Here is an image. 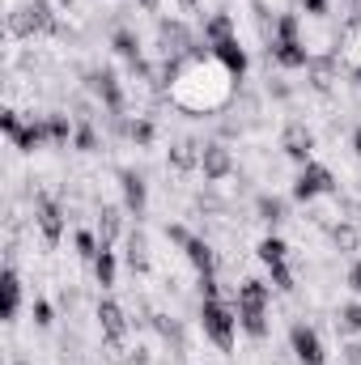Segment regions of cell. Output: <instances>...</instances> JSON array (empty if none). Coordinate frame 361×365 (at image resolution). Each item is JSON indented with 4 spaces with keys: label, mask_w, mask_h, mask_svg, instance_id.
<instances>
[{
    "label": "cell",
    "mask_w": 361,
    "mask_h": 365,
    "mask_svg": "<svg viewBox=\"0 0 361 365\" xmlns=\"http://www.w3.org/2000/svg\"><path fill=\"white\" fill-rule=\"evenodd\" d=\"M0 128H4V136H9V140H17V136H21V128H26V123H21V119H17V110H4V115H0Z\"/></svg>",
    "instance_id": "cell-35"
},
{
    "label": "cell",
    "mask_w": 361,
    "mask_h": 365,
    "mask_svg": "<svg viewBox=\"0 0 361 365\" xmlns=\"http://www.w3.org/2000/svg\"><path fill=\"white\" fill-rule=\"evenodd\" d=\"M123 242H128V255H123V259H128V268L145 276V272H149V242H145V230H132Z\"/></svg>",
    "instance_id": "cell-20"
},
{
    "label": "cell",
    "mask_w": 361,
    "mask_h": 365,
    "mask_svg": "<svg viewBox=\"0 0 361 365\" xmlns=\"http://www.w3.org/2000/svg\"><path fill=\"white\" fill-rule=\"evenodd\" d=\"M136 4H141L145 13H158V4H162V0H136Z\"/></svg>",
    "instance_id": "cell-42"
},
{
    "label": "cell",
    "mask_w": 361,
    "mask_h": 365,
    "mask_svg": "<svg viewBox=\"0 0 361 365\" xmlns=\"http://www.w3.org/2000/svg\"><path fill=\"white\" fill-rule=\"evenodd\" d=\"M200 170H204V179L208 182H221L234 175V153L225 149V145H204V153H200Z\"/></svg>",
    "instance_id": "cell-9"
},
{
    "label": "cell",
    "mask_w": 361,
    "mask_h": 365,
    "mask_svg": "<svg viewBox=\"0 0 361 365\" xmlns=\"http://www.w3.org/2000/svg\"><path fill=\"white\" fill-rule=\"evenodd\" d=\"M30 314H34V323H39V327H51V323H56V319H51V306H47L43 297H34V306H30Z\"/></svg>",
    "instance_id": "cell-37"
},
{
    "label": "cell",
    "mask_w": 361,
    "mask_h": 365,
    "mask_svg": "<svg viewBox=\"0 0 361 365\" xmlns=\"http://www.w3.org/2000/svg\"><path fill=\"white\" fill-rule=\"evenodd\" d=\"M115 272H119L115 251H111V247H106V251H98V259H93V280H98L102 289H111V284H115Z\"/></svg>",
    "instance_id": "cell-24"
},
{
    "label": "cell",
    "mask_w": 361,
    "mask_h": 365,
    "mask_svg": "<svg viewBox=\"0 0 361 365\" xmlns=\"http://www.w3.org/2000/svg\"><path fill=\"white\" fill-rule=\"evenodd\" d=\"M289 344H293V357H298L302 365H327L323 340H319V331H315V327L293 323V327H289Z\"/></svg>",
    "instance_id": "cell-7"
},
{
    "label": "cell",
    "mask_w": 361,
    "mask_h": 365,
    "mask_svg": "<svg viewBox=\"0 0 361 365\" xmlns=\"http://www.w3.org/2000/svg\"><path fill=\"white\" fill-rule=\"evenodd\" d=\"M340 331H345V336H361V302H353V306L340 310Z\"/></svg>",
    "instance_id": "cell-32"
},
{
    "label": "cell",
    "mask_w": 361,
    "mask_h": 365,
    "mask_svg": "<svg viewBox=\"0 0 361 365\" xmlns=\"http://www.w3.org/2000/svg\"><path fill=\"white\" fill-rule=\"evenodd\" d=\"M353 86H357V90H361V73H353Z\"/></svg>",
    "instance_id": "cell-43"
},
{
    "label": "cell",
    "mask_w": 361,
    "mask_h": 365,
    "mask_svg": "<svg viewBox=\"0 0 361 365\" xmlns=\"http://www.w3.org/2000/svg\"><path fill=\"white\" fill-rule=\"evenodd\" d=\"M268 56L280 68H310V60H315L302 38H276V43H268Z\"/></svg>",
    "instance_id": "cell-8"
},
{
    "label": "cell",
    "mask_w": 361,
    "mask_h": 365,
    "mask_svg": "<svg viewBox=\"0 0 361 365\" xmlns=\"http://www.w3.org/2000/svg\"><path fill=\"white\" fill-rule=\"evenodd\" d=\"M200 327H204V336H208L221 353H234V336H238V310H234V306H225L221 297L204 302V306H200Z\"/></svg>",
    "instance_id": "cell-1"
},
{
    "label": "cell",
    "mask_w": 361,
    "mask_h": 365,
    "mask_svg": "<svg viewBox=\"0 0 361 365\" xmlns=\"http://www.w3.org/2000/svg\"><path fill=\"white\" fill-rule=\"evenodd\" d=\"M213 60H217L230 77H238V81H243V73H247V51H243V43H238V38L217 43V47H213Z\"/></svg>",
    "instance_id": "cell-13"
},
{
    "label": "cell",
    "mask_w": 361,
    "mask_h": 365,
    "mask_svg": "<svg viewBox=\"0 0 361 365\" xmlns=\"http://www.w3.org/2000/svg\"><path fill=\"white\" fill-rule=\"evenodd\" d=\"M332 242H336L340 251H357L361 247V230L357 225H349V221H340V225L332 230Z\"/></svg>",
    "instance_id": "cell-29"
},
{
    "label": "cell",
    "mask_w": 361,
    "mask_h": 365,
    "mask_svg": "<svg viewBox=\"0 0 361 365\" xmlns=\"http://www.w3.org/2000/svg\"><path fill=\"white\" fill-rule=\"evenodd\" d=\"M86 90L98 93V102L106 106V115H123V90H119L115 68H90L86 73Z\"/></svg>",
    "instance_id": "cell-5"
},
{
    "label": "cell",
    "mask_w": 361,
    "mask_h": 365,
    "mask_svg": "<svg viewBox=\"0 0 361 365\" xmlns=\"http://www.w3.org/2000/svg\"><path fill=\"white\" fill-rule=\"evenodd\" d=\"M47 132H51V145H68V140L77 136L73 119H68V115H60V110H51V115H47Z\"/></svg>",
    "instance_id": "cell-25"
},
{
    "label": "cell",
    "mask_w": 361,
    "mask_h": 365,
    "mask_svg": "<svg viewBox=\"0 0 361 365\" xmlns=\"http://www.w3.org/2000/svg\"><path fill=\"white\" fill-rule=\"evenodd\" d=\"M260 259H264L268 268H272V264H285V259H289V247H285L276 234H268V238L260 242Z\"/></svg>",
    "instance_id": "cell-28"
},
{
    "label": "cell",
    "mask_w": 361,
    "mask_h": 365,
    "mask_svg": "<svg viewBox=\"0 0 361 365\" xmlns=\"http://www.w3.org/2000/svg\"><path fill=\"white\" fill-rule=\"evenodd\" d=\"M336 47H345V64H349L353 73H361V17H349V21H345Z\"/></svg>",
    "instance_id": "cell-17"
},
{
    "label": "cell",
    "mask_w": 361,
    "mask_h": 365,
    "mask_svg": "<svg viewBox=\"0 0 361 365\" xmlns=\"http://www.w3.org/2000/svg\"><path fill=\"white\" fill-rule=\"evenodd\" d=\"M183 4H187V9H195V4H200V0H183Z\"/></svg>",
    "instance_id": "cell-44"
},
{
    "label": "cell",
    "mask_w": 361,
    "mask_h": 365,
    "mask_svg": "<svg viewBox=\"0 0 361 365\" xmlns=\"http://www.w3.org/2000/svg\"><path fill=\"white\" fill-rule=\"evenodd\" d=\"M56 26H60V21H56V13H51L47 0H26L21 9L9 13V34H13V38H34V34H47V30H56Z\"/></svg>",
    "instance_id": "cell-2"
},
{
    "label": "cell",
    "mask_w": 361,
    "mask_h": 365,
    "mask_svg": "<svg viewBox=\"0 0 361 365\" xmlns=\"http://www.w3.org/2000/svg\"><path fill=\"white\" fill-rule=\"evenodd\" d=\"M238 310V327L251 340H268V306H234Z\"/></svg>",
    "instance_id": "cell-16"
},
{
    "label": "cell",
    "mask_w": 361,
    "mask_h": 365,
    "mask_svg": "<svg viewBox=\"0 0 361 365\" xmlns=\"http://www.w3.org/2000/svg\"><path fill=\"white\" fill-rule=\"evenodd\" d=\"M60 4H73V0H60Z\"/></svg>",
    "instance_id": "cell-45"
},
{
    "label": "cell",
    "mask_w": 361,
    "mask_h": 365,
    "mask_svg": "<svg viewBox=\"0 0 361 365\" xmlns=\"http://www.w3.org/2000/svg\"><path fill=\"white\" fill-rule=\"evenodd\" d=\"M111 47H115V56H123L128 64L145 60V56H141V38H136L132 30H115V34H111Z\"/></svg>",
    "instance_id": "cell-23"
},
{
    "label": "cell",
    "mask_w": 361,
    "mask_h": 365,
    "mask_svg": "<svg viewBox=\"0 0 361 365\" xmlns=\"http://www.w3.org/2000/svg\"><path fill=\"white\" fill-rule=\"evenodd\" d=\"M166 238H171V242H175V247H187V242H191V238H195V234H191V230H187V225H179V221H171V225H166Z\"/></svg>",
    "instance_id": "cell-36"
},
{
    "label": "cell",
    "mask_w": 361,
    "mask_h": 365,
    "mask_svg": "<svg viewBox=\"0 0 361 365\" xmlns=\"http://www.w3.org/2000/svg\"><path fill=\"white\" fill-rule=\"evenodd\" d=\"M119 191H123V208L132 217H145V204H149V187L136 170H119Z\"/></svg>",
    "instance_id": "cell-11"
},
{
    "label": "cell",
    "mask_w": 361,
    "mask_h": 365,
    "mask_svg": "<svg viewBox=\"0 0 361 365\" xmlns=\"http://www.w3.org/2000/svg\"><path fill=\"white\" fill-rule=\"evenodd\" d=\"M268 276H272V289H280V293H293V289H298V284H293V268H289V264H272Z\"/></svg>",
    "instance_id": "cell-31"
},
{
    "label": "cell",
    "mask_w": 361,
    "mask_h": 365,
    "mask_svg": "<svg viewBox=\"0 0 361 365\" xmlns=\"http://www.w3.org/2000/svg\"><path fill=\"white\" fill-rule=\"evenodd\" d=\"M272 302V284L268 280H243L238 289H234V306H268Z\"/></svg>",
    "instance_id": "cell-18"
},
{
    "label": "cell",
    "mask_w": 361,
    "mask_h": 365,
    "mask_svg": "<svg viewBox=\"0 0 361 365\" xmlns=\"http://www.w3.org/2000/svg\"><path fill=\"white\" fill-rule=\"evenodd\" d=\"M34 225L43 230V242L47 247H56L60 242V234H64V208L51 200V195H34Z\"/></svg>",
    "instance_id": "cell-6"
},
{
    "label": "cell",
    "mask_w": 361,
    "mask_h": 365,
    "mask_svg": "<svg viewBox=\"0 0 361 365\" xmlns=\"http://www.w3.org/2000/svg\"><path fill=\"white\" fill-rule=\"evenodd\" d=\"M349 289H353V293L361 297V259L353 264V268H349Z\"/></svg>",
    "instance_id": "cell-40"
},
{
    "label": "cell",
    "mask_w": 361,
    "mask_h": 365,
    "mask_svg": "<svg viewBox=\"0 0 361 365\" xmlns=\"http://www.w3.org/2000/svg\"><path fill=\"white\" fill-rule=\"evenodd\" d=\"M153 132H158V128H153V119H149V115H136V119L128 123V140H132V145H141V149H145V145H153Z\"/></svg>",
    "instance_id": "cell-26"
},
{
    "label": "cell",
    "mask_w": 361,
    "mask_h": 365,
    "mask_svg": "<svg viewBox=\"0 0 361 365\" xmlns=\"http://www.w3.org/2000/svg\"><path fill=\"white\" fill-rule=\"evenodd\" d=\"M280 149H285V158H289V162L306 166V162H310V149H315V136H310L302 123H289V128H285V136H280Z\"/></svg>",
    "instance_id": "cell-10"
},
{
    "label": "cell",
    "mask_w": 361,
    "mask_h": 365,
    "mask_svg": "<svg viewBox=\"0 0 361 365\" xmlns=\"http://www.w3.org/2000/svg\"><path fill=\"white\" fill-rule=\"evenodd\" d=\"M340 357H345V361H349V365H361V340H349Z\"/></svg>",
    "instance_id": "cell-39"
},
{
    "label": "cell",
    "mask_w": 361,
    "mask_h": 365,
    "mask_svg": "<svg viewBox=\"0 0 361 365\" xmlns=\"http://www.w3.org/2000/svg\"><path fill=\"white\" fill-rule=\"evenodd\" d=\"M73 247H77V255L81 259H98V251H102V242H98V234H90V230H77V238H73Z\"/></svg>",
    "instance_id": "cell-30"
},
{
    "label": "cell",
    "mask_w": 361,
    "mask_h": 365,
    "mask_svg": "<svg viewBox=\"0 0 361 365\" xmlns=\"http://www.w3.org/2000/svg\"><path fill=\"white\" fill-rule=\"evenodd\" d=\"M93 319H98V327H102L106 349H111V353H119V349H123V336H128V314H123V306H119V302H111V297H102V302H98V310H93Z\"/></svg>",
    "instance_id": "cell-4"
},
{
    "label": "cell",
    "mask_w": 361,
    "mask_h": 365,
    "mask_svg": "<svg viewBox=\"0 0 361 365\" xmlns=\"http://www.w3.org/2000/svg\"><path fill=\"white\" fill-rule=\"evenodd\" d=\"M255 212H260V221L280 225V221H285V200H276V195H260V200H255Z\"/></svg>",
    "instance_id": "cell-27"
},
{
    "label": "cell",
    "mask_w": 361,
    "mask_h": 365,
    "mask_svg": "<svg viewBox=\"0 0 361 365\" xmlns=\"http://www.w3.org/2000/svg\"><path fill=\"white\" fill-rule=\"evenodd\" d=\"M0 297H4V306H0L4 323H17V310H21V276L13 268V259L4 264V276H0Z\"/></svg>",
    "instance_id": "cell-12"
},
{
    "label": "cell",
    "mask_w": 361,
    "mask_h": 365,
    "mask_svg": "<svg viewBox=\"0 0 361 365\" xmlns=\"http://www.w3.org/2000/svg\"><path fill=\"white\" fill-rule=\"evenodd\" d=\"M306 17H327V0H302Z\"/></svg>",
    "instance_id": "cell-38"
},
{
    "label": "cell",
    "mask_w": 361,
    "mask_h": 365,
    "mask_svg": "<svg viewBox=\"0 0 361 365\" xmlns=\"http://www.w3.org/2000/svg\"><path fill=\"white\" fill-rule=\"evenodd\" d=\"M13 145H17V153H34V149H43V145H51V132H47V115H39V119H30V123L21 128V136H17Z\"/></svg>",
    "instance_id": "cell-15"
},
{
    "label": "cell",
    "mask_w": 361,
    "mask_h": 365,
    "mask_svg": "<svg viewBox=\"0 0 361 365\" xmlns=\"http://www.w3.org/2000/svg\"><path fill=\"white\" fill-rule=\"evenodd\" d=\"M73 145H77L81 153H93V149H98V132H93L90 123H77V136H73Z\"/></svg>",
    "instance_id": "cell-33"
},
{
    "label": "cell",
    "mask_w": 361,
    "mask_h": 365,
    "mask_svg": "<svg viewBox=\"0 0 361 365\" xmlns=\"http://www.w3.org/2000/svg\"><path fill=\"white\" fill-rule=\"evenodd\" d=\"M200 153H204L200 140H179V145H171V166L175 170H195L200 166Z\"/></svg>",
    "instance_id": "cell-22"
},
{
    "label": "cell",
    "mask_w": 361,
    "mask_h": 365,
    "mask_svg": "<svg viewBox=\"0 0 361 365\" xmlns=\"http://www.w3.org/2000/svg\"><path fill=\"white\" fill-rule=\"evenodd\" d=\"M353 153H357V162H361V123L353 128Z\"/></svg>",
    "instance_id": "cell-41"
},
{
    "label": "cell",
    "mask_w": 361,
    "mask_h": 365,
    "mask_svg": "<svg viewBox=\"0 0 361 365\" xmlns=\"http://www.w3.org/2000/svg\"><path fill=\"white\" fill-rule=\"evenodd\" d=\"M183 255H187V264L200 276H213V268H217V255H213V247H208L204 238H191V242L183 247Z\"/></svg>",
    "instance_id": "cell-19"
},
{
    "label": "cell",
    "mask_w": 361,
    "mask_h": 365,
    "mask_svg": "<svg viewBox=\"0 0 361 365\" xmlns=\"http://www.w3.org/2000/svg\"><path fill=\"white\" fill-rule=\"evenodd\" d=\"M336 175L327 170V166H319V162H306L302 170H298V179H293V200L298 204H310V200H319V195H336Z\"/></svg>",
    "instance_id": "cell-3"
},
{
    "label": "cell",
    "mask_w": 361,
    "mask_h": 365,
    "mask_svg": "<svg viewBox=\"0 0 361 365\" xmlns=\"http://www.w3.org/2000/svg\"><path fill=\"white\" fill-rule=\"evenodd\" d=\"M225 38H238V34H234V17H230V13H213V17L204 21V43L217 47V43H225Z\"/></svg>",
    "instance_id": "cell-21"
},
{
    "label": "cell",
    "mask_w": 361,
    "mask_h": 365,
    "mask_svg": "<svg viewBox=\"0 0 361 365\" xmlns=\"http://www.w3.org/2000/svg\"><path fill=\"white\" fill-rule=\"evenodd\" d=\"M123 212H128V208H115V204H102V208H98V230H93V234H98L102 251L115 247V238L123 234Z\"/></svg>",
    "instance_id": "cell-14"
},
{
    "label": "cell",
    "mask_w": 361,
    "mask_h": 365,
    "mask_svg": "<svg viewBox=\"0 0 361 365\" xmlns=\"http://www.w3.org/2000/svg\"><path fill=\"white\" fill-rule=\"evenodd\" d=\"M276 38H298V17H293V13H280V17H276V34H272V43H276Z\"/></svg>",
    "instance_id": "cell-34"
}]
</instances>
